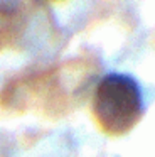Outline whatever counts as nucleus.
Masks as SVG:
<instances>
[{
	"mask_svg": "<svg viewBox=\"0 0 155 157\" xmlns=\"http://www.w3.org/2000/svg\"><path fill=\"white\" fill-rule=\"evenodd\" d=\"M143 115V96L137 79L123 73L106 75L94 90L93 117L108 135L130 132Z\"/></svg>",
	"mask_w": 155,
	"mask_h": 157,
	"instance_id": "f257e3e1",
	"label": "nucleus"
},
{
	"mask_svg": "<svg viewBox=\"0 0 155 157\" xmlns=\"http://www.w3.org/2000/svg\"><path fill=\"white\" fill-rule=\"evenodd\" d=\"M25 21L20 12V9L15 4L10 2H0V51L19 39L22 34Z\"/></svg>",
	"mask_w": 155,
	"mask_h": 157,
	"instance_id": "f03ea898",
	"label": "nucleus"
}]
</instances>
